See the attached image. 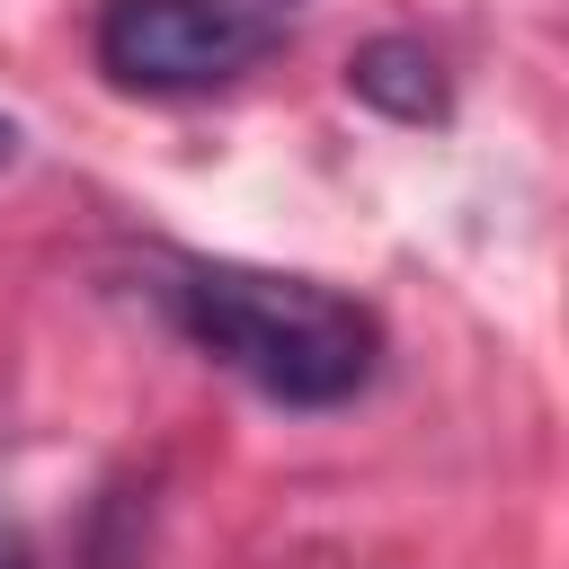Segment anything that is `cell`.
<instances>
[{
	"label": "cell",
	"mask_w": 569,
	"mask_h": 569,
	"mask_svg": "<svg viewBox=\"0 0 569 569\" xmlns=\"http://www.w3.org/2000/svg\"><path fill=\"white\" fill-rule=\"evenodd\" d=\"M160 311L196 356H213L276 409H338L382 365V320L356 293L240 258H178L160 276Z\"/></svg>",
	"instance_id": "6da1fadb"
},
{
	"label": "cell",
	"mask_w": 569,
	"mask_h": 569,
	"mask_svg": "<svg viewBox=\"0 0 569 569\" xmlns=\"http://www.w3.org/2000/svg\"><path fill=\"white\" fill-rule=\"evenodd\" d=\"M89 44H98V71L116 89L196 98V89L240 80L276 44V18L249 0H107Z\"/></svg>",
	"instance_id": "7a4b0ae2"
},
{
	"label": "cell",
	"mask_w": 569,
	"mask_h": 569,
	"mask_svg": "<svg viewBox=\"0 0 569 569\" xmlns=\"http://www.w3.org/2000/svg\"><path fill=\"white\" fill-rule=\"evenodd\" d=\"M347 89L400 124H436L445 116V80H436V53L409 44V36H373L356 62H347Z\"/></svg>",
	"instance_id": "3957f363"
},
{
	"label": "cell",
	"mask_w": 569,
	"mask_h": 569,
	"mask_svg": "<svg viewBox=\"0 0 569 569\" xmlns=\"http://www.w3.org/2000/svg\"><path fill=\"white\" fill-rule=\"evenodd\" d=\"M0 569H36V560H27V542H18V525H9V516H0Z\"/></svg>",
	"instance_id": "277c9868"
},
{
	"label": "cell",
	"mask_w": 569,
	"mask_h": 569,
	"mask_svg": "<svg viewBox=\"0 0 569 569\" xmlns=\"http://www.w3.org/2000/svg\"><path fill=\"white\" fill-rule=\"evenodd\" d=\"M9 160H18V124L0 116V169H9Z\"/></svg>",
	"instance_id": "5b68a950"
}]
</instances>
